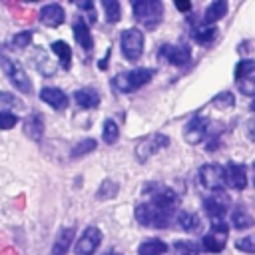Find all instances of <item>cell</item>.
I'll use <instances>...</instances> for the list:
<instances>
[{
	"mask_svg": "<svg viewBox=\"0 0 255 255\" xmlns=\"http://www.w3.org/2000/svg\"><path fill=\"white\" fill-rule=\"evenodd\" d=\"M173 213H175V209L159 205V203H153V201H145V203H137L135 205V219L143 227L163 229V227L169 225Z\"/></svg>",
	"mask_w": 255,
	"mask_h": 255,
	"instance_id": "obj_1",
	"label": "cell"
},
{
	"mask_svg": "<svg viewBox=\"0 0 255 255\" xmlns=\"http://www.w3.org/2000/svg\"><path fill=\"white\" fill-rule=\"evenodd\" d=\"M133 18L147 30L157 28L163 16V4L159 0H135L133 2Z\"/></svg>",
	"mask_w": 255,
	"mask_h": 255,
	"instance_id": "obj_2",
	"label": "cell"
},
{
	"mask_svg": "<svg viewBox=\"0 0 255 255\" xmlns=\"http://www.w3.org/2000/svg\"><path fill=\"white\" fill-rule=\"evenodd\" d=\"M151 78H153V70L151 68H135V70L118 74L114 78V88L124 92V94H129V92H135L141 86H145Z\"/></svg>",
	"mask_w": 255,
	"mask_h": 255,
	"instance_id": "obj_3",
	"label": "cell"
},
{
	"mask_svg": "<svg viewBox=\"0 0 255 255\" xmlns=\"http://www.w3.org/2000/svg\"><path fill=\"white\" fill-rule=\"evenodd\" d=\"M143 32L139 28H126L120 36V46H122V54L124 58H128L129 62H137L143 54Z\"/></svg>",
	"mask_w": 255,
	"mask_h": 255,
	"instance_id": "obj_4",
	"label": "cell"
},
{
	"mask_svg": "<svg viewBox=\"0 0 255 255\" xmlns=\"http://www.w3.org/2000/svg\"><path fill=\"white\" fill-rule=\"evenodd\" d=\"M0 68L4 70V74L8 76V80L12 82V86L18 92L32 94V80H30V76L26 74V70L18 62H14V60H10L6 56H0Z\"/></svg>",
	"mask_w": 255,
	"mask_h": 255,
	"instance_id": "obj_5",
	"label": "cell"
},
{
	"mask_svg": "<svg viewBox=\"0 0 255 255\" xmlns=\"http://www.w3.org/2000/svg\"><path fill=\"white\" fill-rule=\"evenodd\" d=\"M229 225L225 221H211V229L201 237V247L209 253H221L227 245Z\"/></svg>",
	"mask_w": 255,
	"mask_h": 255,
	"instance_id": "obj_6",
	"label": "cell"
},
{
	"mask_svg": "<svg viewBox=\"0 0 255 255\" xmlns=\"http://www.w3.org/2000/svg\"><path fill=\"white\" fill-rule=\"evenodd\" d=\"M197 179L201 183V187L209 189V191H223L225 185V167H221L219 163H205L199 167L197 171Z\"/></svg>",
	"mask_w": 255,
	"mask_h": 255,
	"instance_id": "obj_7",
	"label": "cell"
},
{
	"mask_svg": "<svg viewBox=\"0 0 255 255\" xmlns=\"http://www.w3.org/2000/svg\"><path fill=\"white\" fill-rule=\"evenodd\" d=\"M235 82L241 94L255 96V60H241L235 66Z\"/></svg>",
	"mask_w": 255,
	"mask_h": 255,
	"instance_id": "obj_8",
	"label": "cell"
},
{
	"mask_svg": "<svg viewBox=\"0 0 255 255\" xmlns=\"http://www.w3.org/2000/svg\"><path fill=\"white\" fill-rule=\"evenodd\" d=\"M169 145V137L165 133H149L135 145V157L139 161H147L151 155H155L159 149H165Z\"/></svg>",
	"mask_w": 255,
	"mask_h": 255,
	"instance_id": "obj_9",
	"label": "cell"
},
{
	"mask_svg": "<svg viewBox=\"0 0 255 255\" xmlns=\"http://www.w3.org/2000/svg\"><path fill=\"white\" fill-rule=\"evenodd\" d=\"M203 209L211 221H223L225 213L229 211V197L225 191H215L213 195L203 199Z\"/></svg>",
	"mask_w": 255,
	"mask_h": 255,
	"instance_id": "obj_10",
	"label": "cell"
},
{
	"mask_svg": "<svg viewBox=\"0 0 255 255\" xmlns=\"http://www.w3.org/2000/svg\"><path fill=\"white\" fill-rule=\"evenodd\" d=\"M159 60H165L173 66H185L191 60V48L187 44H163L157 52Z\"/></svg>",
	"mask_w": 255,
	"mask_h": 255,
	"instance_id": "obj_11",
	"label": "cell"
},
{
	"mask_svg": "<svg viewBox=\"0 0 255 255\" xmlns=\"http://www.w3.org/2000/svg\"><path fill=\"white\" fill-rule=\"evenodd\" d=\"M207 131H209V120L205 116H193L183 128V139L189 145H197L199 141L205 139Z\"/></svg>",
	"mask_w": 255,
	"mask_h": 255,
	"instance_id": "obj_12",
	"label": "cell"
},
{
	"mask_svg": "<svg viewBox=\"0 0 255 255\" xmlns=\"http://www.w3.org/2000/svg\"><path fill=\"white\" fill-rule=\"evenodd\" d=\"M100 243H102V231L96 225H90L84 229V233L76 241L74 253L76 255H94L96 249L100 247Z\"/></svg>",
	"mask_w": 255,
	"mask_h": 255,
	"instance_id": "obj_13",
	"label": "cell"
},
{
	"mask_svg": "<svg viewBox=\"0 0 255 255\" xmlns=\"http://www.w3.org/2000/svg\"><path fill=\"white\" fill-rule=\"evenodd\" d=\"M225 183L237 191L245 189L247 187V167L243 163H235V161H229L225 165Z\"/></svg>",
	"mask_w": 255,
	"mask_h": 255,
	"instance_id": "obj_14",
	"label": "cell"
},
{
	"mask_svg": "<svg viewBox=\"0 0 255 255\" xmlns=\"http://www.w3.org/2000/svg\"><path fill=\"white\" fill-rule=\"evenodd\" d=\"M38 18H40V22H42L44 26L56 28V26H60V24L66 20V12H64V8H62L60 4H54V2H52V4H46V6L40 8Z\"/></svg>",
	"mask_w": 255,
	"mask_h": 255,
	"instance_id": "obj_15",
	"label": "cell"
},
{
	"mask_svg": "<svg viewBox=\"0 0 255 255\" xmlns=\"http://www.w3.org/2000/svg\"><path fill=\"white\" fill-rule=\"evenodd\" d=\"M40 100L44 104H48L50 108H54V110H66V106H68V96L60 88H52V86L50 88H42Z\"/></svg>",
	"mask_w": 255,
	"mask_h": 255,
	"instance_id": "obj_16",
	"label": "cell"
},
{
	"mask_svg": "<svg viewBox=\"0 0 255 255\" xmlns=\"http://www.w3.org/2000/svg\"><path fill=\"white\" fill-rule=\"evenodd\" d=\"M74 36H76V42L80 44V48H84L86 52H92L94 38H92V32H90V28H88V24L82 16L74 22Z\"/></svg>",
	"mask_w": 255,
	"mask_h": 255,
	"instance_id": "obj_17",
	"label": "cell"
},
{
	"mask_svg": "<svg viewBox=\"0 0 255 255\" xmlns=\"http://www.w3.org/2000/svg\"><path fill=\"white\" fill-rule=\"evenodd\" d=\"M24 133L34 141L42 139V135H44V120H42L40 114H30L24 120Z\"/></svg>",
	"mask_w": 255,
	"mask_h": 255,
	"instance_id": "obj_18",
	"label": "cell"
},
{
	"mask_svg": "<svg viewBox=\"0 0 255 255\" xmlns=\"http://www.w3.org/2000/svg\"><path fill=\"white\" fill-rule=\"evenodd\" d=\"M74 237H76V229H74V227H66V229H62V231L58 233L56 241H54L52 255H66L68 249H70V245H72V241H74Z\"/></svg>",
	"mask_w": 255,
	"mask_h": 255,
	"instance_id": "obj_19",
	"label": "cell"
},
{
	"mask_svg": "<svg viewBox=\"0 0 255 255\" xmlns=\"http://www.w3.org/2000/svg\"><path fill=\"white\" fill-rule=\"evenodd\" d=\"M74 100H76V104H78L80 108H84V110H90V108L100 106V94H98L96 90H92V88L76 90Z\"/></svg>",
	"mask_w": 255,
	"mask_h": 255,
	"instance_id": "obj_20",
	"label": "cell"
},
{
	"mask_svg": "<svg viewBox=\"0 0 255 255\" xmlns=\"http://www.w3.org/2000/svg\"><path fill=\"white\" fill-rule=\"evenodd\" d=\"M227 2L225 0H215V2H211L207 8H205V12H203V22L205 24H215L217 20H221L225 14H227Z\"/></svg>",
	"mask_w": 255,
	"mask_h": 255,
	"instance_id": "obj_21",
	"label": "cell"
},
{
	"mask_svg": "<svg viewBox=\"0 0 255 255\" xmlns=\"http://www.w3.org/2000/svg\"><path fill=\"white\" fill-rule=\"evenodd\" d=\"M167 243L161 239H145L137 247V255H165Z\"/></svg>",
	"mask_w": 255,
	"mask_h": 255,
	"instance_id": "obj_22",
	"label": "cell"
},
{
	"mask_svg": "<svg viewBox=\"0 0 255 255\" xmlns=\"http://www.w3.org/2000/svg\"><path fill=\"white\" fill-rule=\"evenodd\" d=\"M177 223L187 233H195V231L201 229V219L195 213H191V211H179L177 213Z\"/></svg>",
	"mask_w": 255,
	"mask_h": 255,
	"instance_id": "obj_23",
	"label": "cell"
},
{
	"mask_svg": "<svg viewBox=\"0 0 255 255\" xmlns=\"http://www.w3.org/2000/svg\"><path fill=\"white\" fill-rule=\"evenodd\" d=\"M231 225L235 229H247V227H253L255 225V217L251 213H247V209L235 207L231 211Z\"/></svg>",
	"mask_w": 255,
	"mask_h": 255,
	"instance_id": "obj_24",
	"label": "cell"
},
{
	"mask_svg": "<svg viewBox=\"0 0 255 255\" xmlns=\"http://www.w3.org/2000/svg\"><path fill=\"white\" fill-rule=\"evenodd\" d=\"M52 52L58 56L62 68L70 70V66H72V50H70V46L64 40H56V42H52Z\"/></svg>",
	"mask_w": 255,
	"mask_h": 255,
	"instance_id": "obj_25",
	"label": "cell"
},
{
	"mask_svg": "<svg viewBox=\"0 0 255 255\" xmlns=\"http://www.w3.org/2000/svg\"><path fill=\"white\" fill-rule=\"evenodd\" d=\"M217 36V28L215 26H209V24H201V26H195L193 28V40L199 42V44H211Z\"/></svg>",
	"mask_w": 255,
	"mask_h": 255,
	"instance_id": "obj_26",
	"label": "cell"
},
{
	"mask_svg": "<svg viewBox=\"0 0 255 255\" xmlns=\"http://www.w3.org/2000/svg\"><path fill=\"white\" fill-rule=\"evenodd\" d=\"M118 137H120V128H118V124H116L114 120H106V122H104V129H102V139L112 145V143L118 141Z\"/></svg>",
	"mask_w": 255,
	"mask_h": 255,
	"instance_id": "obj_27",
	"label": "cell"
},
{
	"mask_svg": "<svg viewBox=\"0 0 255 255\" xmlns=\"http://www.w3.org/2000/svg\"><path fill=\"white\" fill-rule=\"evenodd\" d=\"M96 145H98V141H96V139H92V137H88V139H84V141H80V143H76V145L72 147L70 157H72V159L82 157V155H86V153L94 151V149H96Z\"/></svg>",
	"mask_w": 255,
	"mask_h": 255,
	"instance_id": "obj_28",
	"label": "cell"
},
{
	"mask_svg": "<svg viewBox=\"0 0 255 255\" xmlns=\"http://www.w3.org/2000/svg\"><path fill=\"white\" fill-rule=\"evenodd\" d=\"M118 189H120L118 181L104 179L102 185H100V189H98V193H96V197H98V199H112V197L118 195Z\"/></svg>",
	"mask_w": 255,
	"mask_h": 255,
	"instance_id": "obj_29",
	"label": "cell"
},
{
	"mask_svg": "<svg viewBox=\"0 0 255 255\" xmlns=\"http://www.w3.org/2000/svg\"><path fill=\"white\" fill-rule=\"evenodd\" d=\"M102 6H104V10H106V16H108V22H110V24L120 22V18H122L120 2H116V0H104Z\"/></svg>",
	"mask_w": 255,
	"mask_h": 255,
	"instance_id": "obj_30",
	"label": "cell"
},
{
	"mask_svg": "<svg viewBox=\"0 0 255 255\" xmlns=\"http://www.w3.org/2000/svg\"><path fill=\"white\" fill-rule=\"evenodd\" d=\"M211 104L215 108H219V110H227V108H233L235 106V96L231 92H221V94H217L211 100Z\"/></svg>",
	"mask_w": 255,
	"mask_h": 255,
	"instance_id": "obj_31",
	"label": "cell"
},
{
	"mask_svg": "<svg viewBox=\"0 0 255 255\" xmlns=\"http://www.w3.org/2000/svg\"><path fill=\"white\" fill-rule=\"evenodd\" d=\"M32 38H34V32L32 30H24V32H16L12 36V46L16 48H28L32 44Z\"/></svg>",
	"mask_w": 255,
	"mask_h": 255,
	"instance_id": "obj_32",
	"label": "cell"
},
{
	"mask_svg": "<svg viewBox=\"0 0 255 255\" xmlns=\"http://www.w3.org/2000/svg\"><path fill=\"white\" fill-rule=\"evenodd\" d=\"M235 247L243 253H255V233L253 235H247V237H239L235 241Z\"/></svg>",
	"mask_w": 255,
	"mask_h": 255,
	"instance_id": "obj_33",
	"label": "cell"
},
{
	"mask_svg": "<svg viewBox=\"0 0 255 255\" xmlns=\"http://www.w3.org/2000/svg\"><path fill=\"white\" fill-rule=\"evenodd\" d=\"M18 124V116L6 110H0V129H10Z\"/></svg>",
	"mask_w": 255,
	"mask_h": 255,
	"instance_id": "obj_34",
	"label": "cell"
},
{
	"mask_svg": "<svg viewBox=\"0 0 255 255\" xmlns=\"http://www.w3.org/2000/svg\"><path fill=\"white\" fill-rule=\"evenodd\" d=\"M175 255H199V253L195 251V245L193 243L179 241V243H175Z\"/></svg>",
	"mask_w": 255,
	"mask_h": 255,
	"instance_id": "obj_35",
	"label": "cell"
},
{
	"mask_svg": "<svg viewBox=\"0 0 255 255\" xmlns=\"http://www.w3.org/2000/svg\"><path fill=\"white\" fill-rule=\"evenodd\" d=\"M245 135H247L249 141L255 143V120H247V124H245Z\"/></svg>",
	"mask_w": 255,
	"mask_h": 255,
	"instance_id": "obj_36",
	"label": "cell"
},
{
	"mask_svg": "<svg viewBox=\"0 0 255 255\" xmlns=\"http://www.w3.org/2000/svg\"><path fill=\"white\" fill-rule=\"evenodd\" d=\"M12 94H8V92H2L0 94V100L2 102H6V104H12V106H18V108H22V102L20 100H16V98H10Z\"/></svg>",
	"mask_w": 255,
	"mask_h": 255,
	"instance_id": "obj_37",
	"label": "cell"
},
{
	"mask_svg": "<svg viewBox=\"0 0 255 255\" xmlns=\"http://www.w3.org/2000/svg\"><path fill=\"white\" fill-rule=\"evenodd\" d=\"M175 8L179 12H187V10H191V2H175Z\"/></svg>",
	"mask_w": 255,
	"mask_h": 255,
	"instance_id": "obj_38",
	"label": "cell"
},
{
	"mask_svg": "<svg viewBox=\"0 0 255 255\" xmlns=\"http://www.w3.org/2000/svg\"><path fill=\"white\" fill-rule=\"evenodd\" d=\"M104 255H122V253H120V251H106Z\"/></svg>",
	"mask_w": 255,
	"mask_h": 255,
	"instance_id": "obj_39",
	"label": "cell"
},
{
	"mask_svg": "<svg viewBox=\"0 0 255 255\" xmlns=\"http://www.w3.org/2000/svg\"><path fill=\"white\" fill-rule=\"evenodd\" d=\"M249 108H251V112L255 114V98H253V102H251V106H249Z\"/></svg>",
	"mask_w": 255,
	"mask_h": 255,
	"instance_id": "obj_40",
	"label": "cell"
},
{
	"mask_svg": "<svg viewBox=\"0 0 255 255\" xmlns=\"http://www.w3.org/2000/svg\"><path fill=\"white\" fill-rule=\"evenodd\" d=\"M253 183H255V179H253Z\"/></svg>",
	"mask_w": 255,
	"mask_h": 255,
	"instance_id": "obj_41",
	"label": "cell"
}]
</instances>
